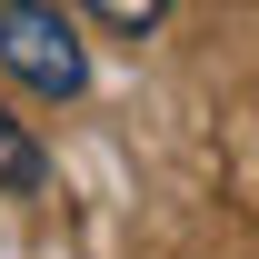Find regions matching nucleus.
Returning a JSON list of instances; mask_svg holds the SVG:
<instances>
[{"label":"nucleus","instance_id":"f257e3e1","mask_svg":"<svg viewBox=\"0 0 259 259\" xmlns=\"http://www.w3.org/2000/svg\"><path fill=\"white\" fill-rule=\"evenodd\" d=\"M0 70L40 100H80L90 90V50L60 20V0H0Z\"/></svg>","mask_w":259,"mask_h":259},{"label":"nucleus","instance_id":"f03ea898","mask_svg":"<svg viewBox=\"0 0 259 259\" xmlns=\"http://www.w3.org/2000/svg\"><path fill=\"white\" fill-rule=\"evenodd\" d=\"M40 180H50V150H40V130L20 120L10 100H0V190H10V199H30Z\"/></svg>","mask_w":259,"mask_h":259},{"label":"nucleus","instance_id":"7ed1b4c3","mask_svg":"<svg viewBox=\"0 0 259 259\" xmlns=\"http://www.w3.org/2000/svg\"><path fill=\"white\" fill-rule=\"evenodd\" d=\"M90 10L110 20V30H130V40H140V30H160V20H169V0H90Z\"/></svg>","mask_w":259,"mask_h":259}]
</instances>
